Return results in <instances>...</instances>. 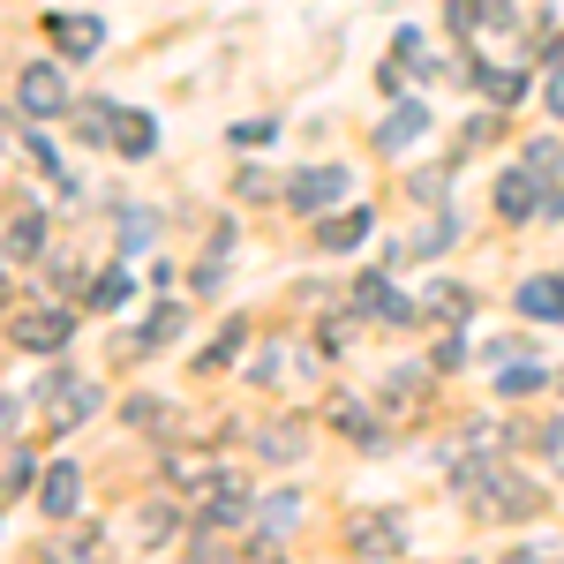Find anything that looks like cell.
Here are the masks:
<instances>
[{
	"label": "cell",
	"instance_id": "cell-10",
	"mask_svg": "<svg viewBox=\"0 0 564 564\" xmlns=\"http://www.w3.org/2000/svg\"><path fill=\"white\" fill-rule=\"evenodd\" d=\"M497 212L512 218V226H520V218H534V212H542V188H534V174H527V166H512V174L497 181Z\"/></svg>",
	"mask_w": 564,
	"mask_h": 564
},
{
	"label": "cell",
	"instance_id": "cell-23",
	"mask_svg": "<svg viewBox=\"0 0 564 564\" xmlns=\"http://www.w3.org/2000/svg\"><path fill=\"white\" fill-rule=\"evenodd\" d=\"M121 121V106H106V98H90V106H76V129L90 135V143H106V129Z\"/></svg>",
	"mask_w": 564,
	"mask_h": 564
},
{
	"label": "cell",
	"instance_id": "cell-36",
	"mask_svg": "<svg viewBox=\"0 0 564 564\" xmlns=\"http://www.w3.org/2000/svg\"><path fill=\"white\" fill-rule=\"evenodd\" d=\"M550 76H564V31L550 39Z\"/></svg>",
	"mask_w": 564,
	"mask_h": 564
},
{
	"label": "cell",
	"instance_id": "cell-9",
	"mask_svg": "<svg viewBox=\"0 0 564 564\" xmlns=\"http://www.w3.org/2000/svg\"><path fill=\"white\" fill-rule=\"evenodd\" d=\"M422 129H430V106H414V98H399V106L384 113V129H377V151L391 159V151H406V143H414Z\"/></svg>",
	"mask_w": 564,
	"mask_h": 564
},
{
	"label": "cell",
	"instance_id": "cell-20",
	"mask_svg": "<svg viewBox=\"0 0 564 564\" xmlns=\"http://www.w3.org/2000/svg\"><path fill=\"white\" fill-rule=\"evenodd\" d=\"M369 226H377L369 212H347V218H332V226H324V249H361V241H369Z\"/></svg>",
	"mask_w": 564,
	"mask_h": 564
},
{
	"label": "cell",
	"instance_id": "cell-17",
	"mask_svg": "<svg viewBox=\"0 0 564 564\" xmlns=\"http://www.w3.org/2000/svg\"><path fill=\"white\" fill-rule=\"evenodd\" d=\"M550 384V369H534V361H512V354H505V377H497V391H505V399H527V391H542Z\"/></svg>",
	"mask_w": 564,
	"mask_h": 564
},
{
	"label": "cell",
	"instance_id": "cell-22",
	"mask_svg": "<svg viewBox=\"0 0 564 564\" xmlns=\"http://www.w3.org/2000/svg\"><path fill=\"white\" fill-rule=\"evenodd\" d=\"M481 90H489L497 106H520V98H527V76H520V68H481Z\"/></svg>",
	"mask_w": 564,
	"mask_h": 564
},
{
	"label": "cell",
	"instance_id": "cell-29",
	"mask_svg": "<svg viewBox=\"0 0 564 564\" xmlns=\"http://www.w3.org/2000/svg\"><path fill=\"white\" fill-rule=\"evenodd\" d=\"M489 135H497V121H489V113H481V121H467V129H459V159H467V151H481Z\"/></svg>",
	"mask_w": 564,
	"mask_h": 564
},
{
	"label": "cell",
	"instance_id": "cell-28",
	"mask_svg": "<svg viewBox=\"0 0 564 564\" xmlns=\"http://www.w3.org/2000/svg\"><path fill=\"white\" fill-rule=\"evenodd\" d=\"M234 347H241V324H226V332H218L212 347H204V377H212L218 361H234Z\"/></svg>",
	"mask_w": 564,
	"mask_h": 564
},
{
	"label": "cell",
	"instance_id": "cell-6",
	"mask_svg": "<svg viewBox=\"0 0 564 564\" xmlns=\"http://www.w3.org/2000/svg\"><path fill=\"white\" fill-rule=\"evenodd\" d=\"M347 550H354V557H399V550H406V534H399L391 512H369V520L347 527Z\"/></svg>",
	"mask_w": 564,
	"mask_h": 564
},
{
	"label": "cell",
	"instance_id": "cell-15",
	"mask_svg": "<svg viewBox=\"0 0 564 564\" xmlns=\"http://www.w3.org/2000/svg\"><path fill=\"white\" fill-rule=\"evenodd\" d=\"M257 452H263V459H279V467H294V459H308V430H302V422H279V430L257 436Z\"/></svg>",
	"mask_w": 564,
	"mask_h": 564
},
{
	"label": "cell",
	"instance_id": "cell-4",
	"mask_svg": "<svg viewBox=\"0 0 564 564\" xmlns=\"http://www.w3.org/2000/svg\"><path fill=\"white\" fill-rule=\"evenodd\" d=\"M347 302L361 308V316H377V324H414V302H406V294L391 286L384 271H361V279H354V294H347Z\"/></svg>",
	"mask_w": 564,
	"mask_h": 564
},
{
	"label": "cell",
	"instance_id": "cell-31",
	"mask_svg": "<svg viewBox=\"0 0 564 564\" xmlns=\"http://www.w3.org/2000/svg\"><path fill=\"white\" fill-rule=\"evenodd\" d=\"M271 135H279L271 121H241V129H234V143H241V151H257V143H271Z\"/></svg>",
	"mask_w": 564,
	"mask_h": 564
},
{
	"label": "cell",
	"instance_id": "cell-24",
	"mask_svg": "<svg viewBox=\"0 0 564 564\" xmlns=\"http://www.w3.org/2000/svg\"><path fill=\"white\" fill-rule=\"evenodd\" d=\"M166 481H212V459L204 452H174L166 459Z\"/></svg>",
	"mask_w": 564,
	"mask_h": 564
},
{
	"label": "cell",
	"instance_id": "cell-34",
	"mask_svg": "<svg viewBox=\"0 0 564 564\" xmlns=\"http://www.w3.org/2000/svg\"><path fill=\"white\" fill-rule=\"evenodd\" d=\"M279 369H286V361H279V347H271V354H257V361H249V384H271Z\"/></svg>",
	"mask_w": 564,
	"mask_h": 564
},
{
	"label": "cell",
	"instance_id": "cell-3",
	"mask_svg": "<svg viewBox=\"0 0 564 564\" xmlns=\"http://www.w3.org/2000/svg\"><path fill=\"white\" fill-rule=\"evenodd\" d=\"M8 339H15L23 354H61L68 339H76V316H61V308H31V316L8 324Z\"/></svg>",
	"mask_w": 564,
	"mask_h": 564
},
{
	"label": "cell",
	"instance_id": "cell-12",
	"mask_svg": "<svg viewBox=\"0 0 564 564\" xmlns=\"http://www.w3.org/2000/svg\"><path fill=\"white\" fill-rule=\"evenodd\" d=\"M520 316H534V324H564V279H527L520 286Z\"/></svg>",
	"mask_w": 564,
	"mask_h": 564
},
{
	"label": "cell",
	"instance_id": "cell-14",
	"mask_svg": "<svg viewBox=\"0 0 564 564\" xmlns=\"http://www.w3.org/2000/svg\"><path fill=\"white\" fill-rule=\"evenodd\" d=\"M151 143H159V121H151V113H121V121H113V151H121V159H151Z\"/></svg>",
	"mask_w": 564,
	"mask_h": 564
},
{
	"label": "cell",
	"instance_id": "cell-7",
	"mask_svg": "<svg viewBox=\"0 0 564 564\" xmlns=\"http://www.w3.org/2000/svg\"><path fill=\"white\" fill-rule=\"evenodd\" d=\"M422 399H430V369H391V377H384V414H391V422L422 414Z\"/></svg>",
	"mask_w": 564,
	"mask_h": 564
},
{
	"label": "cell",
	"instance_id": "cell-21",
	"mask_svg": "<svg viewBox=\"0 0 564 564\" xmlns=\"http://www.w3.org/2000/svg\"><path fill=\"white\" fill-rule=\"evenodd\" d=\"M31 475H39V467H31V444H23V436H8V505H15V497H31Z\"/></svg>",
	"mask_w": 564,
	"mask_h": 564
},
{
	"label": "cell",
	"instance_id": "cell-25",
	"mask_svg": "<svg viewBox=\"0 0 564 564\" xmlns=\"http://www.w3.org/2000/svg\"><path fill=\"white\" fill-rule=\"evenodd\" d=\"M129 302V271H106L98 286H90V308H121Z\"/></svg>",
	"mask_w": 564,
	"mask_h": 564
},
{
	"label": "cell",
	"instance_id": "cell-33",
	"mask_svg": "<svg viewBox=\"0 0 564 564\" xmlns=\"http://www.w3.org/2000/svg\"><path fill=\"white\" fill-rule=\"evenodd\" d=\"M129 422H135V430H151V422H166V406H159V399H129Z\"/></svg>",
	"mask_w": 564,
	"mask_h": 564
},
{
	"label": "cell",
	"instance_id": "cell-26",
	"mask_svg": "<svg viewBox=\"0 0 564 564\" xmlns=\"http://www.w3.org/2000/svg\"><path fill=\"white\" fill-rule=\"evenodd\" d=\"M135 534H143V542H166V534H174V512H166V505H143V512H135Z\"/></svg>",
	"mask_w": 564,
	"mask_h": 564
},
{
	"label": "cell",
	"instance_id": "cell-16",
	"mask_svg": "<svg viewBox=\"0 0 564 564\" xmlns=\"http://www.w3.org/2000/svg\"><path fill=\"white\" fill-rule=\"evenodd\" d=\"M534 505H542V497H534V489H527V481H489V512H497V520H527V512H534Z\"/></svg>",
	"mask_w": 564,
	"mask_h": 564
},
{
	"label": "cell",
	"instance_id": "cell-8",
	"mask_svg": "<svg viewBox=\"0 0 564 564\" xmlns=\"http://www.w3.org/2000/svg\"><path fill=\"white\" fill-rule=\"evenodd\" d=\"M45 31L61 39V53H76V61H90V53L106 45V23H98V15H45Z\"/></svg>",
	"mask_w": 564,
	"mask_h": 564
},
{
	"label": "cell",
	"instance_id": "cell-2",
	"mask_svg": "<svg viewBox=\"0 0 564 564\" xmlns=\"http://www.w3.org/2000/svg\"><path fill=\"white\" fill-rule=\"evenodd\" d=\"M15 106H23L31 121H45V113H68V84H61V68H53V61H31V68L15 76Z\"/></svg>",
	"mask_w": 564,
	"mask_h": 564
},
{
	"label": "cell",
	"instance_id": "cell-18",
	"mask_svg": "<svg viewBox=\"0 0 564 564\" xmlns=\"http://www.w3.org/2000/svg\"><path fill=\"white\" fill-rule=\"evenodd\" d=\"M174 332H181V308H174V302H159V308H151V316H143V332H135L129 347H166Z\"/></svg>",
	"mask_w": 564,
	"mask_h": 564
},
{
	"label": "cell",
	"instance_id": "cell-37",
	"mask_svg": "<svg viewBox=\"0 0 564 564\" xmlns=\"http://www.w3.org/2000/svg\"><path fill=\"white\" fill-rule=\"evenodd\" d=\"M550 106H557V121H564V76H557V84H550Z\"/></svg>",
	"mask_w": 564,
	"mask_h": 564
},
{
	"label": "cell",
	"instance_id": "cell-30",
	"mask_svg": "<svg viewBox=\"0 0 564 564\" xmlns=\"http://www.w3.org/2000/svg\"><path fill=\"white\" fill-rule=\"evenodd\" d=\"M121 241H129V249H143V241H151V218L135 212V204H129V212H121Z\"/></svg>",
	"mask_w": 564,
	"mask_h": 564
},
{
	"label": "cell",
	"instance_id": "cell-1",
	"mask_svg": "<svg viewBox=\"0 0 564 564\" xmlns=\"http://www.w3.org/2000/svg\"><path fill=\"white\" fill-rule=\"evenodd\" d=\"M90 406H98V384L76 377V369H61V377H53V399H45V422L68 436V430H84V422H90Z\"/></svg>",
	"mask_w": 564,
	"mask_h": 564
},
{
	"label": "cell",
	"instance_id": "cell-19",
	"mask_svg": "<svg viewBox=\"0 0 564 564\" xmlns=\"http://www.w3.org/2000/svg\"><path fill=\"white\" fill-rule=\"evenodd\" d=\"M520 166H527V174H534V181H550V174H557V166H564V143H557V135H534V143H527V151H520Z\"/></svg>",
	"mask_w": 564,
	"mask_h": 564
},
{
	"label": "cell",
	"instance_id": "cell-32",
	"mask_svg": "<svg viewBox=\"0 0 564 564\" xmlns=\"http://www.w3.org/2000/svg\"><path fill=\"white\" fill-rule=\"evenodd\" d=\"M542 459L564 475V422H550V430H542Z\"/></svg>",
	"mask_w": 564,
	"mask_h": 564
},
{
	"label": "cell",
	"instance_id": "cell-11",
	"mask_svg": "<svg viewBox=\"0 0 564 564\" xmlns=\"http://www.w3.org/2000/svg\"><path fill=\"white\" fill-rule=\"evenodd\" d=\"M39 505L53 512V520H68V512L84 505V475H76L68 459H61V467H45V497H39Z\"/></svg>",
	"mask_w": 564,
	"mask_h": 564
},
{
	"label": "cell",
	"instance_id": "cell-5",
	"mask_svg": "<svg viewBox=\"0 0 564 564\" xmlns=\"http://www.w3.org/2000/svg\"><path fill=\"white\" fill-rule=\"evenodd\" d=\"M339 196H347V166H308V174L286 181V204L294 212H332Z\"/></svg>",
	"mask_w": 564,
	"mask_h": 564
},
{
	"label": "cell",
	"instance_id": "cell-35",
	"mask_svg": "<svg viewBox=\"0 0 564 564\" xmlns=\"http://www.w3.org/2000/svg\"><path fill=\"white\" fill-rule=\"evenodd\" d=\"M430 308H444V316H452V308H467V286H436Z\"/></svg>",
	"mask_w": 564,
	"mask_h": 564
},
{
	"label": "cell",
	"instance_id": "cell-38",
	"mask_svg": "<svg viewBox=\"0 0 564 564\" xmlns=\"http://www.w3.org/2000/svg\"><path fill=\"white\" fill-rule=\"evenodd\" d=\"M550 212H557V218H564V188H557V196H550Z\"/></svg>",
	"mask_w": 564,
	"mask_h": 564
},
{
	"label": "cell",
	"instance_id": "cell-13",
	"mask_svg": "<svg viewBox=\"0 0 564 564\" xmlns=\"http://www.w3.org/2000/svg\"><path fill=\"white\" fill-rule=\"evenodd\" d=\"M45 249V218L39 212H8V263H31Z\"/></svg>",
	"mask_w": 564,
	"mask_h": 564
},
{
	"label": "cell",
	"instance_id": "cell-27",
	"mask_svg": "<svg viewBox=\"0 0 564 564\" xmlns=\"http://www.w3.org/2000/svg\"><path fill=\"white\" fill-rule=\"evenodd\" d=\"M452 234H459V218H430V226H422V241H414V257H436Z\"/></svg>",
	"mask_w": 564,
	"mask_h": 564
}]
</instances>
